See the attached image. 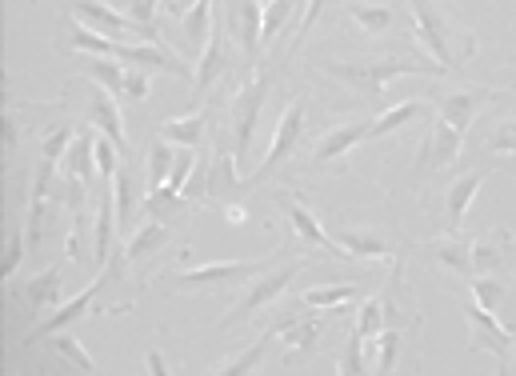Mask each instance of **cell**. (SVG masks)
Instances as JSON below:
<instances>
[]
</instances>
